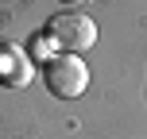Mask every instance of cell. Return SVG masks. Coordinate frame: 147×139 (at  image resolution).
Returning a JSON list of instances; mask_svg holds the SVG:
<instances>
[{
    "instance_id": "6da1fadb",
    "label": "cell",
    "mask_w": 147,
    "mask_h": 139,
    "mask_svg": "<svg viewBox=\"0 0 147 139\" xmlns=\"http://www.w3.org/2000/svg\"><path fill=\"white\" fill-rule=\"evenodd\" d=\"M43 81H47V89H51L54 97L74 101V97L85 93L89 70H85V62H81L78 54H54V58H47V66H43Z\"/></svg>"
},
{
    "instance_id": "7a4b0ae2",
    "label": "cell",
    "mask_w": 147,
    "mask_h": 139,
    "mask_svg": "<svg viewBox=\"0 0 147 139\" xmlns=\"http://www.w3.org/2000/svg\"><path fill=\"white\" fill-rule=\"evenodd\" d=\"M51 39L62 46L66 54H81L97 43V23L81 12H58L51 19Z\"/></svg>"
},
{
    "instance_id": "3957f363",
    "label": "cell",
    "mask_w": 147,
    "mask_h": 139,
    "mask_svg": "<svg viewBox=\"0 0 147 139\" xmlns=\"http://www.w3.org/2000/svg\"><path fill=\"white\" fill-rule=\"evenodd\" d=\"M66 4H78V0H66Z\"/></svg>"
}]
</instances>
